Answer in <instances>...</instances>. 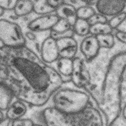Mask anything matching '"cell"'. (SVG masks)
<instances>
[{
    "label": "cell",
    "instance_id": "16",
    "mask_svg": "<svg viewBox=\"0 0 126 126\" xmlns=\"http://www.w3.org/2000/svg\"><path fill=\"white\" fill-rule=\"evenodd\" d=\"M15 98L8 88L0 84V109L5 112Z\"/></svg>",
    "mask_w": 126,
    "mask_h": 126
},
{
    "label": "cell",
    "instance_id": "13",
    "mask_svg": "<svg viewBox=\"0 0 126 126\" xmlns=\"http://www.w3.org/2000/svg\"><path fill=\"white\" fill-rule=\"evenodd\" d=\"M55 14L60 19L68 22L72 27L78 19L77 8L65 0L56 10Z\"/></svg>",
    "mask_w": 126,
    "mask_h": 126
},
{
    "label": "cell",
    "instance_id": "3",
    "mask_svg": "<svg viewBox=\"0 0 126 126\" xmlns=\"http://www.w3.org/2000/svg\"><path fill=\"white\" fill-rule=\"evenodd\" d=\"M39 115L40 123L45 126H107L106 117L95 101L74 113H65L46 106L41 109Z\"/></svg>",
    "mask_w": 126,
    "mask_h": 126
},
{
    "label": "cell",
    "instance_id": "27",
    "mask_svg": "<svg viewBox=\"0 0 126 126\" xmlns=\"http://www.w3.org/2000/svg\"><path fill=\"white\" fill-rule=\"evenodd\" d=\"M108 126H126V109Z\"/></svg>",
    "mask_w": 126,
    "mask_h": 126
},
{
    "label": "cell",
    "instance_id": "8",
    "mask_svg": "<svg viewBox=\"0 0 126 126\" xmlns=\"http://www.w3.org/2000/svg\"><path fill=\"white\" fill-rule=\"evenodd\" d=\"M40 56L46 63L53 64L60 58L56 40L50 36L44 40L40 48Z\"/></svg>",
    "mask_w": 126,
    "mask_h": 126
},
{
    "label": "cell",
    "instance_id": "29",
    "mask_svg": "<svg viewBox=\"0 0 126 126\" xmlns=\"http://www.w3.org/2000/svg\"><path fill=\"white\" fill-rule=\"evenodd\" d=\"M115 37L120 42L124 44L126 43V32L117 31L115 34Z\"/></svg>",
    "mask_w": 126,
    "mask_h": 126
},
{
    "label": "cell",
    "instance_id": "24",
    "mask_svg": "<svg viewBox=\"0 0 126 126\" xmlns=\"http://www.w3.org/2000/svg\"><path fill=\"white\" fill-rule=\"evenodd\" d=\"M74 32L72 28L64 32H57L51 30L50 32L49 36L57 40L67 37H74Z\"/></svg>",
    "mask_w": 126,
    "mask_h": 126
},
{
    "label": "cell",
    "instance_id": "12",
    "mask_svg": "<svg viewBox=\"0 0 126 126\" xmlns=\"http://www.w3.org/2000/svg\"><path fill=\"white\" fill-rule=\"evenodd\" d=\"M30 107L25 102L15 98L5 111V115L11 121L25 117Z\"/></svg>",
    "mask_w": 126,
    "mask_h": 126
},
{
    "label": "cell",
    "instance_id": "35",
    "mask_svg": "<svg viewBox=\"0 0 126 126\" xmlns=\"http://www.w3.org/2000/svg\"><path fill=\"white\" fill-rule=\"evenodd\" d=\"M4 12L5 11L0 7V17L4 15Z\"/></svg>",
    "mask_w": 126,
    "mask_h": 126
},
{
    "label": "cell",
    "instance_id": "23",
    "mask_svg": "<svg viewBox=\"0 0 126 126\" xmlns=\"http://www.w3.org/2000/svg\"><path fill=\"white\" fill-rule=\"evenodd\" d=\"M71 29L72 27L68 22L64 19L59 18L57 23L51 30L56 32H66Z\"/></svg>",
    "mask_w": 126,
    "mask_h": 126
},
{
    "label": "cell",
    "instance_id": "14",
    "mask_svg": "<svg viewBox=\"0 0 126 126\" xmlns=\"http://www.w3.org/2000/svg\"><path fill=\"white\" fill-rule=\"evenodd\" d=\"M54 67L63 78L65 83L71 81L73 68V60L60 57L55 63Z\"/></svg>",
    "mask_w": 126,
    "mask_h": 126
},
{
    "label": "cell",
    "instance_id": "4",
    "mask_svg": "<svg viewBox=\"0 0 126 126\" xmlns=\"http://www.w3.org/2000/svg\"><path fill=\"white\" fill-rule=\"evenodd\" d=\"M71 83H65L58 89L46 106L65 113H74L82 111L95 101L85 89Z\"/></svg>",
    "mask_w": 126,
    "mask_h": 126
},
{
    "label": "cell",
    "instance_id": "7",
    "mask_svg": "<svg viewBox=\"0 0 126 126\" xmlns=\"http://www.w3.org/2000/svg\"><path fill=\"white\" fill-rule=\"evenodd\" d=\"M59 19L55 14L40 16L29 22L27 28L32 32L50 31Z\"/></svg>",
    "mask_w": 126,
    "mask_h": 126
},
{
    "label": "cell",
    "instance_id": "6",
    "mask_svg": "<svg viewBox=\"0 0 126 126\" xmlns=\"http://www.w3.org/2000/svg\"><path fill=\"white\" fill-rule=\"evenodd\" d=\"M73 72L71 82L75 86L86 89L91 82V77L85 61L82 58L75 57L73 59Z\"/></svg>",
    "mask_w": 126,
    "mask_h": 126
},
{
    "label": "cell",
    "instance_id": "18",
    "mask_svg": "<svg viewBox=\"0 0 126 126\" xmlns=\"http://www.w3.org/2000/svg\"><path fill=\"white\" fill-rule=\"evenodd\" d=\"M91 26L87 20L78 18L72 28L75 34L79 36H86L90 34Z\"/></svg>",
    "mask_w": 126,
    "mask_h": 126
},
{
    "label": "cell",
    "instance_id": "25",
    "mask_svg": "<svg viewBox=\"0 0 126 126\" xmlns=\"http://www.w3.org/2000/svg\"><path fill=\"white\" fill-rule=\"evenodd\" d=\"M108 20L107 17L96 12L88 20V21L91 26L96 24L108 23Z\"/></svg>",
    "mask_w": 126,
    "mask_h": 126
},
{
    "label": "cell",
    "instance_id": "1",
    "mask_svg": "<svg viewBox=\"0 0 126 126\" xmlns=\"http://www.w3.org/2000/svg\"><path fill=\"white\" fill-rule=\"evenodd\" d=\"M64 84L55 67L26 45L0 46V84L29 107L46 106Z\"/></svg>",
    "mask_w": 126,
    "mask_h": 126
},
{
    "label": "cell",
    "instance_id": "34",
    "mask_svg": "<svg viewBox=\"0 0 126 126\" xmlns=\"http://www.w3.org/2000/svg\"><path fill=\"white\" fill-rule=\"evenodd\" d=\"M5 117V112L0 109V122L3 120Z\"/></svg>",
    "mask_w": 126,
    "mask_h": 126
},
{
    "label": "cell",
    "instance_id": "32",
    "mask_svg": "<svg viewBox=\"0 0 126 126\" xmlns=\"http://www.w3.org/2000/svg\"><path fill=\"white\" fill-rule=\"evenodd\" d=\"M126 21L123 22L116 29L117 31L124 32H126Z\"/></svg>",
    "mask_w": 126,
    "mask_h": 126
},
{
    "label": "cell",
    "instance_id": "22",
    "mask_svg": "<svg viewBox=\"0 0 126 126\" xmlns=\"http://www.w3.org/2000/svg\"><path fill=\"white\" fill-rule=\"evenodd\" d=\"M126 20V13L124 11L113 16L108 20V24L113 30L117 29L118 26Z\"/></svg>",
    "mask_w": 126,
    "mask_h": 126
},
{
    "label": "cell",
    "instance_id": "26",
    "mask_svg": "<svg viewBox=\"0 0 126 126\" xmlns=\"http://www.w3.org/2000/svg\"><path fill=\"white\" fill-rule=\"evenodd\" d=\"M35 123L32 119L25 117L12 121L11 126H34Z\"/></svg>",
    "mask_w": 126,
    "mask_h": 126
},
{
    "label": "cell",
    "instance_id": "31",
    "mask_svg": "<svg viewBox=\"0 0 126 126\" xmlns=\"http://www.w3.org/2000/svg\"><path fill=\"white\" fill-rule=\"evenodd\" d=\"M11 121L7 117L0 122V126H11Z\"/></svg>",
    "mask_w": 126,
    "mask_h": 126
},
{
    "label": "cell",
    "instance_id": "33",
    "mask_svg": "<svg viewBox=\"0 0 126 126\" xmlns=\"http://www.w3.org/2000/svg\"><path fill=\"white\" fill-rule=\"evenodd\" d=\"M85 5L92 6V5H95L97 0H82Z\"/></svg>",
    "mask_w": 126,
    "mask_h": 126
},
{
    "label": "cell",
    "instance_id": "10",
    "mask_svg": "<svg viewBox=\"0 0 126 126\" xmlns=\"http://www.w3.org/2000/svg\"><path fill=\"white\" fill-rule=\"evenodd\" d=\"M101 48L95 36L90 35L85 37L80 45V50L87 62H91L98 55Z\"/></svg>",
    "mask_w": 126,
    "mask_h": 126
},
{
    "label": "cell",
    "instance_id": "9",
    "mask_svg": "<svg viewBox=\"0 0 126 126\" xmlns=\"http://www.w3.org/2000/svg\"><path fill=\"white\" fill-rule=\"evenodd\" d=\"M95 5L98 13L106 17H112L124 11L126 6V0H97Z\"/></svg>",
    "mask_w": 126,
    "mask_h": 126
},
{
    "label": "cell",
    "instance_id": "19",
    "mask_svg": "<svg viewBox=\"0 0 126 126\" xmlns=\"http://www.w3.org/2000/svg\"><path fill=\"white\" fill-rule=\"evenodd\" d=\"M113 30L108 23L96 24L91 26L90 34L97 36L99 35L111 34Z\"/></svg>",
    "mask_w": 126,
    "mask_h": 126
},
{
    "label": "cell",
    "instance_id": "20",
    "mask_svg": "<svg viewBox=\"0 0 126 126\" xmlns=\"http://www.w3.org/2000/svg\"><path fill=\"white\" fill-rule=\"evenodd\" d=\"M95 36L101 48L111 49L115 45V36L112 33L99 35Z\"/></svg>",
    "mask_w": 126,
    "mask_h": 126
},
{
    "label": "cell",
    "instance_id": "36",
    "mask_svg": "<svg viewBox=\"0 0 126 126\" xmlns=\"http://www.w3.org/2000/svg\"><path fill=\"white\" fill-rule=\"evenodd\" d=\"M34 126H45L43 125V124L41 123H35V124H34Z\"/></svg>",
    "mask_w": 126,
    "mask_h": 126
},
{
    "label": "cell",
    "instance_id": "15",
    "mask_svg": "<svg viewBox=\"0 0 126 126\" xmlns=\"http://www.w3.org/2000/svg\"><path fill=\"white\" fill-rule=\"evenodd\" d=\"M34 1L29 0H17L14 9L15 15L17 17L27 16L33 12Z\"/></svg>",
    "mask_w": 126,
    "mask_h": 126
},
{
    "label": "cell",
    "instance_id": "17",
    "mask_svg": "<svg viewBox=\"0 0 126 126\" xmlns=\"http://www.w3.org/2000/svg\"><path fill=\"white\" fill-rule=\"evenodd\" d=\"M33 12L39 16L53 14L56 11V10L49 4L47 0H33Z\"/></svg>",
    "mask_w": 126,
    "mask_h": 126
},
{
    "label": "cell",
    "instance_id": "11",
    "mask_svg": "<svg viewBox=\"0 0 126 126\" xmlns=\"http://www.w3.org/2000/svg\"><path fill=\"white\" fill-rule=\"evenodd\" d=\"M60 57L73 60L76 57L78 44L74 37H67L56 40Z\"/></svg>",
    "mask_w": 126,
    "mask_h": 126
},
{
    "label": "cell",
    "instance_id": "5",
    "mask_svg": "<svg viewBox=\"0 0 126 126\" xmlns=\"http://www.w3.org/2000/svg\"><path fill=\"white\" fill-rule=\"evenodd\" d=\"M0 42L3 46L18 47L26 45V39L21 26L7 19H0Z\"/></svg>",
    "mask_w": 126,
    "mask_h": 126
},
{
    "label": "cell",
    "instance_id": "28",
    "mask_svg": "<svg viewBox=\"0 0 126 126\" xmlns=\"http://www.w3.org/2000/svg\"><path fill=\"white\" fill-rule=\"evenodd\" d=\"M17 1L16 0H0V7L4 11H13Z\"/></svg>",
    "mask_w": 126,
    "mask_h": 126
},
{
    "label": "cell",
    "instance_id": "30",
    "mask_svg": "<svg viewBox=\"0 0 126 126\" xmlns=\"http://www.w3.org/2000/svg\"><path fill=\"white\" fill-rule=\"evenodd\" d=\"M48 3L53 8L56 10L64 2V0H48Z\"/></svg>",
    "mask_w": 126,
    "mask_h": 126
},
{
    "label": "cell",
    "instance_id": "21",
    "mask_svg": "<svg viewBox=\"0 0 126 126\" xmlns=\"http://www.w3.org/2000/svg\"><path fill=\"white\" fill-rule=\"evenodd\" d=\"M77 12L78 18L87 21L96 13L92 7L85 4L77 8Z\"/></svg>",
    "mask_w": 126,
    "mask_h": 126
},
{
    "label": "cell",
    "instance_id": "2",
    "mask_svg": "<svg viewBox=\"0 0 126 126\" xmlns=\"http://www.w3.org/2000/svg\"><path fill=\"white\" fill-rule=\"evenodd\" d=\"M126 52L115 54L109 61L104 76L99 106L113 115L126 107Z\"/></svg>",
    "mask_w": 126,
    "mask_h": 126
}]
</instances>
